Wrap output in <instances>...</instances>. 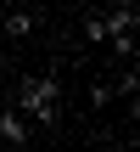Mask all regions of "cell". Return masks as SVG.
<instances>
[{
  "label": "cell",
  "instance_id": "obj_1",
  "mask_svg": "<svg viewBox=\"0 0 140 152\" xmlns=\"http://www.w3.org/2000/svg\"><path fill=\"white\" fill-rule=\"evenodd\" d=\"M34 130H56V118H62V85L56 79H45V73H34V79H22L17 85V102H11Z\"/></svg>",
  "mask_w": 140,
  "mask_h": 152
},
{
  "label": "cell",
  "instance_id": "obj_2",
  "mask_svg": "<svg viewBox=\"0 0 140 152\" xmlns=\"http://www.w3.org/2000/svg\"><path fill=\"white\" fill-rule=\"evenodd\" d=\"M0 141H6V147H28V141H34V124H28L17 107H0Z\"/></svg>",
  "mask_w": 140,
  "mask_h": 152
},
{
  "label": "cell",
  "instance_id": "obj_3",
  "mask_svg": "<svg viewBox=\"0 0 140 152\" xmlns=\"http://www.w3.org/2000/svg\"><path fill=\"white\" fill-rule=\"evenodd\" d=\"M39 28V17L28 11V6H17V11H6V39H28Z\"/></svg>",
  "mask_w": 140,
  "mask_h": 152
},
{
  "label": "cell",
  "instance_id": "obj_4",
  "mask_svg": "<svg viewBox=\"0 0 140 152\" xmlns=\"http://www.w3.org/2000/svg\"><path fill=\"white\" fill-rule=\"evenodd\" d=\"M84 34H90V45H107V34H112V28H107V17H101V11H95V17H90V23H84Z\"/></svg>",
  "mask_w": 140,
  "mask_h": 152
},
{
  "label": "cell",
  "instance_id": "obj_5",
  "mask_svg": "<svg viewBox=\"0 0 140 152\" xmlns=\"http://www.w3.org/2000/svg\"><path fill=\"white\" fill-rule=\"evenodd\" d=\"M107 45H112V51H118V56H135L140 45H135V34H112V39H107Z\"/></svg>",
  "mask_w": 140,
  "mask_h": 152
},
{
  "label": "cell",
  "instance_id": "obj_6",
  "mask_svg": "<svg viewBox=\"0 0 140 152\" xmlns=\"http://www.w3.org/2000/svg\"><path fill=\"white\" fill-rule=\"evenodd\" d=\"M129 107H135V118H140V96H129Z\"/></svg>",
  "mask_w": 140,
  "mask_h": 152
},
{
  "label": "cell",
  "instance_id": "obj_7",
  "mask_svg": "<svg viewBox=\"0 0 140 152\" xmlns=\"http://www.w3.org/2000/svg\"><path fill=\"white\" fill-rule=\"evenodd\" d=\"M112 6H135V0H112Z\"/></svg>",
  "mask_w": 140,
  "mask_h": 152
}]
</instances>
